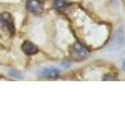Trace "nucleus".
<instances>
[{
  "label": "nucleus",
  "instance_id": "1",
  "mask_svg": "<svg viewBox=\"0 0 125 125\" xmlns=\"http://www.w3.org/2000/svg\"><path fill=\"white\" fill-rule=\"evenodd\" d=\"M0 28L9 35L15 34V24H14V18L10 13H1L0 14Z\"/></svg>",
  "mask_w": 125,
  "mask_h": 125
},
{
  "label": "nucleus",
  "instance_id": "2",
  "mask_svg": "<svg viewBox=\"0 0 125 125\" xmlns=\"http://www.w3.org/2000/svg\"><path fill=\"white\" fill-rule=\"evenodd\" d=\"M89 55V50L80 43H76L71 46L70 49V58L75 61H79Z\"/></svg>",
  "mask_w": 125,
  "mask_h": 125
},
{
  "label": "nucleus",
  "instance_id": "3",
  "mask_svg": "<svg viewBox=\"0 0 125 125\" xmlns=\"http://www.w3.org/2000/svg\"><path fill=\"white\" fill-rule=\"evenodd\" d=\"M26 9L31 14L39 15L44 10V3L41 0H28L26 1Z\"/></svg>",
  "mask_w": 125,
  "mask_h": 125
},
{
  "label": "nucleus",
  "instance_id": "4",
  "mask_svg": "<svg viewBox=\"0 0 125 125\" xmlns=\"http://www.w3.org/2000/svg\"><path fill=\"white\" fill-rule=\"evenodd\" d=\"M38 74L41 76H45V78H56L60 75V70L51 66V68H45L43 70H40Z\"/></svg>",
  "mask_w": 125,
  "mask_h": 125
},
{
  "label": "nucleus",
  "instance_id": "5",
  "mask_svg": "<svg viewBox=\"0 0 125 125\" xmlns=\"http://www.w3.org/2000/svg\"><path fill=\"white\" fill-rule=\"evenodd\" d=\"M21 49H23V51L26 55H35L39 51L38 46L35 44H33L31 41H24L23 45H21Z\"/></svg>",
  "mask_w": 125,
  "mask_h": 125
},
{
  "label": "nucleus",
  "instance_id": "6",
  "mask_svg": "<svg viewBox=\"0 0 125 125\" xmlns=\"http://www.w3.org/2000/svg\"><path fill=\"white\" fill-rule=\"evenodd\" d=\"M54 8L58 11H66L70 8V4L66 0H54Z\"/></svg>",
  "mask_w": 125,
  "mask_h": 125
}]
</instances>
